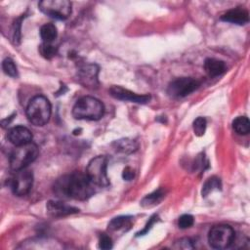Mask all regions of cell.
<instances>
[{
  "label": "cell",
  "instance_id": "6da1fadb",
  "mask_svg": "<svg viewBox=\"0 0 250 250\" xmlns=\"http://www.w3.org/2000/svg\"><path fill=\"white\" fill-rule=\"evenodd\" d=\"M95 185L87 174L73 172L59 178L54 185V192L62 198L86 200L96 192Z\"/></svg>",
  "mask_w": 250,
  "mask_h": 250
},
{
  "label": "cell",
  "instance_id": "7a4b0ae2",
  "mask_svg": "<svg viewBox=\"0 0 250 250\" xmlns=\"http://www.w3.org/2000/svg\"><path fill=\"white\" fill-rule=\"evenodd\" d=\"M104 113V107L101 101L94 97L85 96L80 98L72 108V115L75 119L99 120Z\"/></svg>",
  "mask_w": 250,
  "mask_h": 250
},
{
  "label": "cell",
  "instance_id": "3957f363",
  "mask_svg": "<svg viewBox=\"0 0 250 250\" xmlns=\"http://www.w3.org/2000/svg\"><path fill=\"white\" fill-rule=\"evenodd\" d=\"M51 113V104L49 100L42 95L33 97L26 106L27 119L35 126H44L49 121Z\"/></svg>",
  "mask_w": 250,
  "mask_h": 250
},
{
  "label": "cell",
  "instance_id": "277c9868",
  "mask_svg": "<svg viewBox=\"0 0 250 250\" xmlns=\"http://www.w3.org/2000/svg\"><path fill=\"white\" fill-rule=\"evenodd\" d=\"M38 153V146L32 142L17 146L10 154V168L15 172L26 168L37 158Z\"/></svg>",
  "mask_w": 250,
  "mask_h": 250
},
{
  "label": "cell",
  "instance_id": "5b68a950",
  "mask_svg": "<svg viewBox=\"0 0 250 250\" xmlns=\"http://www.w3.org/2000/svg\"><path fill=\"white\" fill-rule=\"evenodd\" d=\"M86 174L96 187H108L107 158L104 155H98L92 158L87 165Z\"/></svg>",
  "mask_w": 250,
  "mask_h": 250
},
{
  "label": "cell",
  "instance_id": "8992f818",
  "mask_svg": "<svg viewBox=\"0 0 250 250\" xmlns=\"http://www.w3.org/2000/svg\"><path fill=\"white\" fill-rule=\"evenodd\" d=\"M235 233L229 225L220 224L214 226L208 233V242L215 249H226L234 241Z\"/></svg>",
  "mask_w": 250,
  "mask_h": 250
},
{
  "label": "cell",
  "instance_id": "52a82bcc",
  "mask_svg": "<svg viewBox=\"0 0 250 250\" xmlns=\"http://www.w3.org/2000/svg\"><path fill=\"white\" fill-rule=\"evenodd\" d=\"M38 7L42 13L57 20H65L71 14V2L67 0H44Z\"/></svg>",
  "mask_w": 250,
  "mask_h": 250
},
{
  "label": "cell",
  "instance_id": "ba28073f",
  "mask_svg": "<svg viewBox=\"0 0 250 250\" xmlns=\"http://www.w3.org/2000/svg\"><path fill=\"white\" fill-rule=\"evenodd\" d=\"M200 86V82L192 77H180L172 82H170L167 93L170 97L179 99L184 98L193 91H195Z\"/></svg>",
  "mask_w": 250,
  "mask_h": 250
},
{
  "label": "cell",
  "instance_id": "9c48e42d",
  "mask_svg": "<svg viewBox=\"0 0 250 250\" xmlns=\"http://www.w3.org/2000/svg\"><path fill=\"white\" fill-rule=\"evenodd\" d=\"M33 185V174L31 171L24 169L16 171V174L11 179V188L15 195H26Z\"/></svg>",
  "mask_w": 250,
  "mask_h": 250
},
{
  "label": "cell",
  "instance_id": "30bf717a",
  "mask_svg": "<svg viewBox=\"0 0 250 250\" xmlns=\"http://www.w3.org/2000/svg\"><path fill=\"white\" fill-rule=\"evenodd\" d=\"M99 66L95 63L80 65L76 71L77 81L85 88L96 89L99 86Z\"/></svg>",
  "mask_w": 250,
  "mask_h": 250
},
{
  "label": "cell",
  "instance_id": "8fae6325",
  "mask_svg": "<svg viewBox=\"0 0 250 250\" xmlns=\"http://www.w3.org/2000/svg\"><path fill=\"white\" fill-rule=\"evenodd\" d=\"M109 94L114 99L125 101V102L136 103V104H146L150 100L149 95H146V94L139 95L128 89H125L121 86H116V85H113L110 87Z\"/></svg>",
  "mask_w": 250,
  "mask_h": 250
},
{
  "label": "cell",
  "instance_id": "7c38bea8",
  "mask_svg": "<svg viewBox=\"0 0 250 250\" xmlns=\"http://www.w3.org/2000/svg\"><path fill=\"white\" fill-rule=\"evenodd\" d=\"M46 210L49 216L53 218H61L68 215H72L79 212V209L70 205H67L62 201L50 200L46 204Z\"/></svg>",
  "mask_w": 250,
  "mask_h": 250
},
{
  "label": "cell",
  "instance_id": "4fadbf2b",
  "mask_svg": "<svg viewBox=\"0 0 250 250\" xmlns=\"http://www.w3.org/2000/svg\"><path fill=\"white\" fill-rule=\"evenodd\" d=\"M7 137L10 143L15 145L16 146L28 144L32 140V134L30 130L24 126L13 127L9 130Z\"/></svg>",
  "mask_w": 250,
  "mask_h": 250
},
{
  "label": "cell",
  "instance_id": "5bb4252c",
  "mask_svg": "<svg viewBox=\"0 0 250 250\" xmlns=\"http://www.w3.org/2000/svg\"><path fill=\"white\" fill-rule=\"evenodd\" d=\"M221 20L227 22L242 25L248 22L249 21V13L247 10L237 7L232 8L229 11H227L225 14L222 15Z\"/></svg>",
  "mask_w": 250,
  "mask_h": 250
},
{
  "label": "cell",
  "instance_id": "9a60e30c",
  "mask_svg": "<svg viewBox=\"0 0 250 250\" xmlns=\"http://www.w3.org/2000/svg\"><path fill=\"white\" fill-rule=\"evenodd\" d=\"M204 69L208 75L215 77L223 74L226 71L227 67H226V63L223 61L213 59V58H208L204 62Z\"/></svg>",
  "mask_w": 250,
  "mask_h": 250
},
{
  "label": "cell",
  "instance_id": "2e32d148",
  "mask_svg": "<svg viewBox=\"0 0 250 250\" xmlns=\"http://www.w3.org/2000/svg\"><path fill=\"white\" fill-rule=\"evenodd\" d=\"M164 195H165L164 189L163 188H158L157 190H154L153 192L146 195L142 199L141 205L143 207H146V208H149V207L155 206L156 204H158L162 200Z\"/></svg>",
  "mask_w": 250,
  "mask_h": 250
},
{
  "label": "cell",
  "instance_id": "e0dca14e",
  "mask_svg": "<svg viewBox=\"0 0 250 250\" xmlns=\"http://www.w3.org/2000/svg\"><path fill=\"white\" fill-rule=\"evenodd\" d=\"M40 37L43 40V42L51 43L53 42L57 36H58V29L55 24L53 23H45L40 28Z\"/></svg>",
  "mask_w": 250,
  "mask_h": 250
},
{
  "label": "cell",
  "instance_id": "ac0fdd59",
  "mask_svg": "<svg viewBox=\"0 0 250 250\" xmlns=\"http://www.w3.org/2000/svg\"><path fill=\"white\" fill-rule=\"evenodd\" d=\"M115 146V148L117 151L123 152V153H132L138 148V144L131 139H121L113 144Z\"/></svg>",
  "mask_w": 250,
  "mask_h": 250
},
{
  "label": "cell",
  "instance_id": "d6986e66",
  "mask_svg": "<svg viewBox=\"0 0 250 250\" xmlns=\"http://www.w3.org/2000/svg\"><path fill=\"white\" fill-rule=\"evenodd\" d=\"M232 128L238 135H247L250 131V122L246 116H238L232 121Z\"/></svg>",
  "mask_w": 250,
  "mask_h": 250
},
{
  "label": "cell",
  "instance_id": "ffe728a7",
  "mask_svg": "<svg viewBox=\"0 0 250 250\" xmlns=\"http://www.w3.org/2000/svg\"><path fill=\"white\" fill-rule=\"evenodd\" d=\"M131 226V217L129 216H118L113 218L109 223H108V229L109 230H119L122 229H125L126 227Z\"/></svg>",
  "mask_w": 250,
  "mask_h": 250
},
{
  "label": "cell",
  "instance_id": "44dd1931",
  "mask_svg": "<svg viewBox=\"0 0 250 250\" xmlns=\"http://www.w3.org/2000/svg\"><path fill=\"white\" fill-rule=\"evenodd\" d=\"M222 187L221 185V180L216 177H210L209 179H207V181L204 183L203 187H202V190H201V194L203 197L207 196L210 192H212L214 189H220Z\"/></svg>",
  "mask_w": 250,
  "mask_h": 250
},
{
  "label": "cell",
  "instance_id": "7402d4cb",
  "mask_svg": "<svg viewBox=\"0 0 250 250\" xmlns=\"http://www.w3.org/2000/svg\"><path fill=\"white\" fill-rule=\"evenodd\" d=\"M38 51L40 53V55L47 59V60H50L52 58H54L56 55H57V52H58V49L57 47H55L54 45H52L51 43H46V42H43L40 44L39 48H38Z\"/></svg>",
  "mask_w": 250,
  "mask_h": 250
},
{
  "label": "cell",
  "instance_id": "603a6c76",
  "mask_svg": "<svg viewBox=\"0 0 250 250\" xmlns=\"http://www.w3.org/2000/svg\"><path fill=\"white\" fill-rule=\"evenodd\" d=\"M2 68L5 74L11 76V77H17L18 76V69L14 62V61L10 58H6L2 62Z\"/></svg>",
  "mask_w": 250,
  "mask_h": 250
},
{
  "label": "cell",
  "instance_id": "cb8c5ba5",
  "mask_svg": "<svg viewBox=\"0 0 250 250\" xmlns=\"http://www.w3.org/2000/svg\"><path fill=\"white\" fill-rule=\"evenodd\" d=\"M206 125H207V122H206V119L204 117H201V116L197 117L192 123V128H193L194 135L197 136V137L203 136L205 131H206Z\"/></svg>",
  "mask_w": 250,
  "mask_h": 250
},
{
  "label": "cell",
  "instance_id": "d4e9b609",
  "mask_svg": "<svg viewBox=\"0 0 250 250\" xmlns=\"http://www.w3.org/2000/svg\"><path fill=\"white\" fill-rule=\"evenodd\" d=\"M194 223V219L193 216H191L190 214H184L182 215L179 220H178V226L180 229H188L190 228Z\"/></svg>",
  "mask_w": 250,
  "mask_h": 250
},
{
  "label": "cell",
  "instance_id": "484cf974",
  "mask_svg": "<svg viewBox=\"0 0 250 250\" xmlns=\"http://www.w3.org/2000/svg\"><path fill=\"white\" fill-rule=\"evenodd\" d=\"M99 247L101 249H104V250L110 249L112 247V240H111V238L107 234L102 233L100 235V238H99Z\"/></svg>",
  "mask_w": 250,
  "mask_h": 250
},
{
  "label": "cell",
  "instance_id": "4316f807",
  "mask_svg": "<svg viewBox=\"0 0 250 250\" xmlns=\"http://www.w3.org/2000/svg\"><path fill=\"white\" fill-rule=\"evenodd\" d=\"M176 249H192V241L189 238H181L177 241H175V244L173 245Z\"/></svg>",
  "mask_w": 250,
  "mask_h": 250
},
{
  "label": "cell",
  "instance_id": "83f0119b",
  "mask_svg": "<svg viewBox=\"0 0 250 250\" xmlns=\"http://www.w3.org/2000/svg\"><path fill=\"white\" fill-rule=\"evenodd\" d=\"M157 219H158V216H157L156 214L152 215V216L148 219V221H147V223L146 224L145 228H144L142 230H140L139 232H137L136 236H141V235H145L146 233H147L148 230L151 229V227L154 225V223L157 221Z\"/></svg>",
  "mask_w": 250,
  "mask_h": 250
},
{
  "label": "cell",
  "instance_id": "f1b7e54d",
  "mask_svg": "<svg viewBox=\"0 0 250 250\" xmlns=\"http://www.w3.org/2000/svg\"><path fill=\"white\" fill-rule=\"evenodd\" d=\"M135 177V171L134 169H132L131 167H125L123 169V172H122V178L125 180V181H131L133 180Z\"/></svg>",
  "mask_w": 250,
  "mask_h": 250
}]
</instances>
